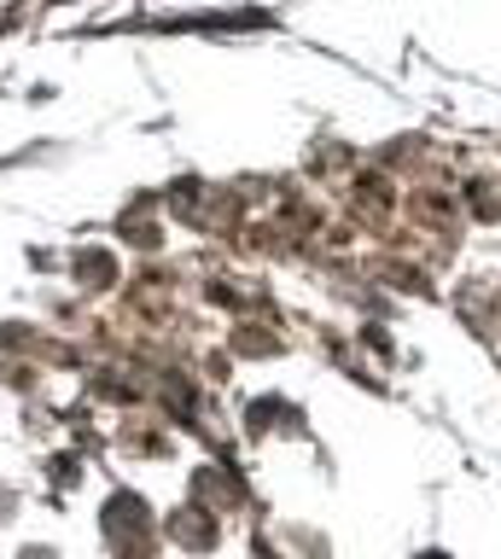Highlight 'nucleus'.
<instances>
[{"label":"nucleus","mask_w":501,"mask_h":559,"mask_svg":"<svg viewBox=\"0 0 501 559\" xmlns=\"http://www.w3.org/2000/svg\"><path fill=\"white\" fill-rule=\"evenodd\" d=\"M431 559H438V554H431Z\"/></svg>","instance_id":"obj_1"}]
</instances>
